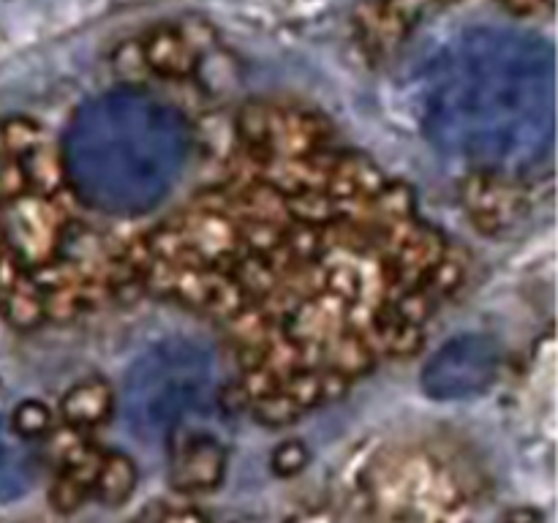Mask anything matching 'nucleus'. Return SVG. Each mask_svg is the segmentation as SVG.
Listing matches in <instances>:
<instances>
[{
    "instance_id": "obj_2",
    "label": "nucleus",
    "mask_w": 558,
    "mask_h": 523,
    "mask_svg": "<svg viewBox=\"0 0 558 523\" xmlns=\"http://www.w3.org/2000/svg\"><path fill=\"white\" fill-rule=\"evenodd\" d=\"M425 136L494 178H518L554 153V49L529 31L480 25L447 38L417 76Z\"/></svg>"
},
{
    "instance_id": "obj_8",
    "label": "nucleus",
    "mask_w": 558,
    "mask_h": 523,
    "mask_svg": "<svg viewBox=\"0 0 558 523\" xmlns=\"http://www.w3.org/2000/svg\"><path fill=\"white\" fill-rule=\"evenodd\" d=\"M114 403L118 401H114V392L109 390L107 381L85 379L65 392L60 409H63V417L69 423L80 425V428H96L112 414Z\"/></svg>"
},
{
    "instance_id": "obj_10",
    "label": "nucleus",
    "mask_w": 558,
    "mask_h": 523,
    "mask_svg": "<svg viewBox=\"0 0 558 523\" xmlns=\"http://www.w3.org/2000/svg\"><path fill=\"white\" fill-rule=\"evenodd\" d=\"M9 423L14 425L16 434H22V436H25V439L33 441V439H38V436L47 434L49 412L41 406V403L27 401V403H22V406L16 409L14 414H11Z\"/></svg>"
},
{
    "instance_id": "obj_4",
    "label": "nucleus",
    "mask_w": 558,
    "mask_h": 523,
    "mask_svg": "<svg viewBox=\"0 0 558 523\" xmlns=\"http://www.w3.org/2000/svg\"><path fill=\"white\" fill-rule=\"evenodd\" d=\"M218 396L213 349L191 338H167L147 349L125 374L120 406L142 441H169L205 414Z\"/></svg>"
},
{
    "instance_id": "obj_7",
    "label": "nucleus",
    "mask_w": 558,
    "mask_h": 523,
    "mask_svg": "<svg viewBox=\"0 0 558 523\" xmlns=\"http://www.w3.org/2000/svg\"><path fill=\"white\" fill-rule=\"evenodd\" d=\"M38 474L33 441L16 434L14 425L0 417V504L22 499Z\"/></svg>"
},
{
    "instance_id": "obj_1",
    "label": "nucleus",
    "mask_w": 558,
    "mask_h": 523,
    "mask_svg": "<svg viewBox=\"0 0 558 523\" xmlns=\"http://www.w3.org/2000/svg\"><path fill=\"white\" fill-rule=\"evenodd\" d=\"M153 216L129 238L82 229L76 305L163 300L210 321L267 425L414 352L466 276L401 180L289 104L245 107L213 172Z\"/></svg>"
},
{
    "instance_id": "obj_5",
    "label": "nucleus",
    "mask_w": 558,
    "mask_h": 523,
    "mask_svg": "<svg viewBox=\"0 0 558 523\" xmlns=\"http://www.w3.org/2000/svg\"><path fill=\"white\" fill-rule=\"evenodd\" d=\"M501 352L494 338L483 332L456 336L436 349L423 368V390L439 401L483 396L496 381Z\"/></svg>"
},
{
    "instance_id": "obj_3",
    "label": "nucleus",
    "mask_w": 558,
    "mask_h": 523,
    "mask_svg": "<svg viewBox=\"0 0 558 523\" xmlns=\"http://www.w3.org/2000/svg\"><path fill=\"white\" fill-rule=\"evenodd\" d=\"M191 150L194 131L178 109L125 87L76 109L54 163L65 194L82 212L145 221L183 183Z\"/></svg>"
},
{
    "instance_id": "obj_11",
    "label": "nucleus",
    "mask_w": 558,
    "mask_h": 523,
    "mask_svg": "<svg viewBox=\"0 0 558 523\" xmlns=\"http://www.w3.org/2000/svg\"><path fill=\"white\" fill-rule=\"evenodd\" d=\"M505 3L521 14H539V11H550L554 0H505Z\"/></svg>"
},
{
    "instance_id": "obj_6",
    "label": "nucleus",
    "mask_w": 558,
    "mask_h": 523,
    "mask_svg": "<svg viewBox=\"0 0 558 523\" xmlns=\"http://www.w3.org/2000/svg\"><path fill=\"white\" fill-rule=\"evenodd\" d=\"M172 445V483L185 494H202L221 483L227 452L213 436L185 434L169 439Z\"/></svg>"
},
{
    "instance_id": "obj_9",
    "label": "nucleus",
    "mask_w": 558,
    "mask_h": 523,
    "mask_svg": "<svg viewBox=\"0 0 558 523\" xmlns=\"http://www.w3.org/2000/svg\"><path fill=\"white\" fill-rule=\"evenodd\" d=\"M136 485V469L125 455H107L98 461L96 477H93V490L107 504H118L131 496Z\"/></svg>"
}]
</instances>
